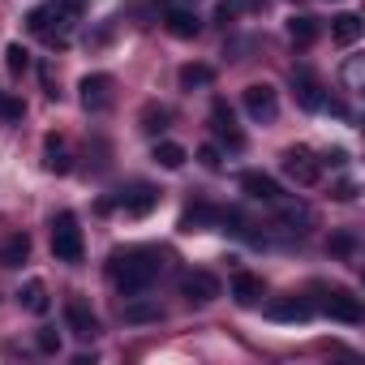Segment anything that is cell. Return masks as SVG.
Segmentation results:
<instances>
[{
    "label": "cell",
    "instance_id": "1",
    "mask_svg": "<svg viewBox=\"0 0 365 365\" xmlns=\"http://www.w3.org/2000/svg\"><path fill=\"white\" fill-rule=\"evenodd\" d=\"M163 271V254L142 245V250H116L112 254V279L120 297H142Z\"/></svg>",
    "mask_w": 365,
    "mask_h": 365
},
{
    "label": "cell",
    "instance_id": "2",
    "mask_svg": "<svg viewBox=\"0 0 365 365\" xmlns=\"http://www.w3.org/2000/svg\"><path fill=\"white\" fill-rule=\"evenodd\" d=\"M73 22H78V14H73L69 5H61V0H48V5H39V9H31V14H26L31 35H39V39H43V43H52V48H65V43H69Z\"/></svg>",
    "mask_w": 365,
    "mask_h": 365
},
{
    "label": "cell",
    "instance_id": "3",
    "mask_svg": "<svg viewBox=\"0 0 365 365\" xmlns=\"http://www.w3.org/2000/svg\"><path fill=\"white\" fill-rule=\"evenodd\" d=\"M82 228H78V215L73 211H61L52 220V254L56 262H82Z\"/></svg>",
    "mask_w": 365,
    "mask_h": 365
},
{
    "label": "cell",
    "instance_id": "4",
    "mask_svg": "<svg viewBox=\"0 0 365 365\" xmlns=\"http://www.w3.org/2000/svg\"><path fill=\"white\" fill-rule=\"evenodd\" d=\"M279 168H284L288 180H297V185H305V190L318 185V176H322V159H314V150H305V146H288Z\"/></svg>",
    "mask_w": 365,
    "mask_h": 365
},
{
    "label": "cell",
    "instance_id": "5",
    "mask_svg": "<svg viewBox=\"0 0 365 365\" xmlns=\"http://www.w3.org/2000/svg\"><path fill=\"white\" fill-rule=\"evenodd\" d=\"M322 292V301H318V309L327 314V318H335V322H348V327H356L361 318H365V309H361V301L348 292V288H318Z\"/></svg>",
    "mask_w": 365,
    "mask_h": 365
},
{
    "label": "cell",
    "instance_id": "6",
    "mask_svg": "<svg viewBox=\"0 0 365 365\" xmlns=\"http://www.w3.org/2000/svg\"><path fill=\"white\" fill-rule=\"evenodd\" d=\"M241 103H245V112H250L258 125H271V120L279 116V95H275L271 82H254V86H245Z\"/></svg>",
    "mask_w": 365,
    "mask_h": 365
},
{
    "label": "cell",
    "instance_id": "7",
    "mask_svg": "<svg viewBox=\"0 0 365 365\" xmlns=\"http://www.w3.org/2000/svg\"><path fill=\"white\" fill-rule=\"evenodd\" d=\"M220 292H224V284H220V275H211V271H190V275H180V297H185L190 305H211Z\"/></svg>",
    "mask_w": 365,
    "mask_h": 365
},
{
    "label": "cell",
    "instance_id": "8",
    "mask_svg": "<svg viewBox=\"0 0 365 365\" xmlns=\"http://www.w3.org/2000/svg\"><path fill=\"white\" fill-rule=\"evenodd\" d=\"M116 103V82L108 73H86L82 78V108L86 112H108Z\"/></svg>",
    "mask_w": 365,
    "mask_h": 365
},
{
    "label": "cell",
    "instance_id": "9",
    "mask_svg": "<svg viewBox=\"0 0 365 365\" xmlns=\"http://www.w3.org/2000/svg\"><path fill=\"white\" fill-rule=\"evenodd\" d=\"M211 129H215V138H220L228 150H241V146H245V133L237 129V116H232V108H228L224 99L211 103Z\"/></svg>",
    "mask_w": 365,
    "mask_h": 365
},
{
    "label": "cell",
    "instance_id": "10",
    "mask_svg": "<svg viewBox=\"0 0 365 365\" xmlns=\"http://www.w3.org/2000/svg\"><path fill=\"white\" fill-rule=\"evenodd\" d=\"M155 207H159V190L146 185V180H138V185H129V190L120 194V211L133 215V220H138V215H150Z\"/></svg>",
    "mask_w": 365,
    "mask_h": 365
},
{
    "label": "cell",
    "instance_id": "11",
    "mask_svg": "<svg viewBox=\"0 0 365 365\" xmlns=\"http://www.w3.org/2000/svg\"><path fill=\"white\" fill-rule=\"evenodd\" d=\"M65 327H69L73 339H95V335H99V318L91 314L86 301H69V305H65Z\"/></svg>",
    "mask_w": 365,
    "mask_h": 365
},
{
    "label": "cell",
    "instance_id": "12",
    "mask_svg": "<svg viewBox=\"0 0 365 365\" xmlns=\"http://www.w3.org/2000/svg\"><path fill=\"white\" fill-rule=\"evenodd\" d=\"M163 26H168V35H176V39H194V35L202 31L198 14L185 9V5H163Z\"/></svg>",
    "mask_w": 365,
    "mask_h": 365
},
{
    "label": "cell",
    "instance_id": "13",
    "mask_svg": "<svg viewBox=\"0 0 365 365\" xmlns=\"http://www.w3.org/2000/svg\"><path fill=\"white\" fill-rule=\"evenodd\" d=\"M292 91H297V103L301 108H309V112H318V108H327V95H322V82L309 73V69H292Z\"/></svg>",
    "mask_w": 365,
    "mask_h": 365
},
{
    "label": "cell",
    "instance_id": "14",
    "mask_svg": "<svg viewBox=\"0 0 365 365\" xmlns=\"http://www.w3.org/2000/svg\"><path fill=\"white\" fill-rule=\"evenodd\" d=\"M267 318L271 322H309L314 318V305L305 297H279V301L267 305Z\"/></svg>",
    "mask_w": 365,
    "mask_h": 365
},
{
    "label": "cell",
    "instance_id": "15",
    "mask_svg": "<svg viewBox=\"0 0 365 365\" xmlns=\"http://www.w3.org/2000/svg\"><path fill=\"white\" fill-rule=\"evenodd\" d=\"M241 190H245L254 202H267V207L284 202V190L275 185V180H271L267 172H245V176H241Z\"/></svg>",
    "mask_w": 365,
    "mask_h": 365
},
{
    "label": "cell",
    "instance_id": "16",
    "mask_svg": "<svg viewBox=\"0 0 365 365\" xmlns=\"http://www.w3.org/2000/svg\"><path fill=\"white\" fill-rule=\"evenodd\" d=\"M262 297H267V284H262V275H254V271H237V275H232V301H237V305L254 309Z\"/></svg>",
    "mask_w": 365,
    "mask_h": 365
},
{
    "label": "cell",
    "instance_id": "17",
    "mask_svg": "<svg viewBox=\"0 0 365 365\" xmlns=\"http://www.w3.org/2000/svg\"><path fill=\"white\" fill-rule=\"evenodd\" d=\"M18 301H22V309H31V314H48V309H52V297H48V284H43V279L22 284Z\"/></svg>",
    "mask_w": 365,
    "mask_h": 365
},
{
    "label": "cell",
    "instance_id": "18",
    "mask_svg": "<svg viewBox=\"0 0 365 365\" xmlns=\"http://www.w3.org/2000/svg\"><path fill=\"white\" fill-rule=\"evenodd\" d=\"M26 258H31V237H26V232H14L5 245H0V267L14 271V267H22Z\"/></svg>",
    "mask_w": 365,
    "mask_h": 365
},
{
    "label": "cell",
    "instance_id": "19",
    "mask_svg": "<svg viewBox=\"0 0 365 365\" xmlns=\"http://www.w3.org/2000/svg\"><path fill=\"white\" fill-rule=\"evenodd\" d=\"M220 220H224V211H215V207L198 202V207H190L185 215H180V232H202L207 224H220Z\"/></svg>",
    "mask_w": 365,
    "mask_h": 365
},
{
    "label": "cell",
    "instance_id": "20",
    "mask_svg": "<svg viewBox=\"0 0 365 365\" xmlns=\"http://www.w3.org/2000/svg\"><path fill=\"white\" fill-rule=\"evenodd\" d=\"M361 31H365V26H361V18H356V14H339V18H331V39H335V43H344V48H348V43H356V39H361Z\"/></svg>",
    "mask_w": 365,
    "mask_h": 365
},
{
    "label": "cell",
    "instance_id": "21",
    "mask_svg": "<svg viewBox=\"0 0 365 365\" xmlns=\"http://www.w3.org/2000/svg\"><path fill=\"white\" fill-rule=\"evenodd\" d=\"M120 314H125V322H159L163 318V305L159 301H129Z\"/></svg>",
    "mask_w": 365,
    "mask_h": 365
},
{
    "label": "cell",
    "instance_id": "22",
    "mask_svg": "<svg viewBox=\"0 0 365 365\" xmlns=\"http://www.w3.org/2000/svg\"><path fill=\"white\" fill-rule=\"evenodd\" d=\"M185 146H176V142H155V163L159 168H168V172H176V168H185Z\"/></svg>",
    "mask_w": 365,
    "mask_h": 365
},
{
    "label": "cell",
    "instance_id": "23",
    "mask_svg": "<svg viewBox=\"0 0 365 365\" xmlns=\"http://www.w3.org/2000/svg\"><path fill=\"white\" fill-rule=\"evenodd\" d=\"M288 35H292V43L309 48V43L318 39V18H292V22H288Z\"/></svg>",
    "mask_w": 365,
    "mask_h": 365
},
{
    "label": "cell",
    "instance_id": "24",
    "mask_svg": "<svg viewBox=\"0 0 365 365\" xmlns=\"http://www.w3.org/2000/svg\"><path fill=\"white\" fill-rule=\"evenodd\" d=\"M211 82H215V69H211V65H185V69H180V86H185V91L211 86Z\"/></svg>",
    "mask_w": 365,
    "mask_h": 365
},
{
    "label": "cell",
    "instance_id": "25",
    "mask_svg": "<svg viewBox=\"0 0 365 365\" xmlns=\"http://www.w3.org/2000/svg\"><path fill=\"white\" fill-rule=\"evenodd\" d=\"M168 120H172L168 108H159V103H146V108H142V129H146V133H163Z\"/></svg>",
    "mask_w": 365,
    "mask_h": 365
},
{
    "label": "cell",
    "instance_id": "26",
    "mask_svg": "<svg viewBox=\"0 0 365 365\" xmlns=\"http://www.w3.org/2000/svg\"><path fill=\"white\" fill-rule=\"evenodd\" d=\"M43 163H48V172H61V176L73 168V163H69V155H65V146H61L56 138H48V159H43Z\"/></svg>",
    "mask_w": 365,
    "mask_h": 365
},
{
    "label": "cell",
    "instance_id": "27",
    "mask_svg": "<svg viewBox=\"0 0 365 365\" xmlns=\"http://www.w3.org/2000/svg\"><path fill=\"white\" fill-rule=\"evenodd\" d=\"M5 65H9V73H26L31 69V52L22 43H9L5 48Z\"/></svg>",
    "mask_w": 365,
    "mask_h": 365
},
{
    "label": "cell",
    "instance_id": "28",
    "mask_svg": "<svg viewBox=\"0 0 365 365\" xmlns=\"http://www.w3.org/2000/svg\"><path fill=\"white\" fill-rule=\"evenodd\" d=\"M35 344H39V352H61V335H56V331H48V327L35 335Z\"/></svg>",
    "mask_w": 365,
    "mask_h": 365
},
{
    "label": "cell",
    "instance_id": "29",
    "mask_svg": "<svg viewBox=\"0 0 365 365\" xmlns=\"http://www.w3.org/2000/svg\"><path fill=\"white\" fill-rule=\"evenodd\" d=\"M0 116H5V120H22V103L9 99L5 91H0Z\"/></svg>",
    "mask_w": 365,
    "mask_h": 365
},
{
    "label": "cell",
    "instance_id": "30",
    "mask_svg": "<svg viewBox=\"0 0 365 365\" xmlns=\"http://www.w3.org/2000/svg\"><path fill=\"white\" fill-rule=\"evenodd\" d=\"M352 250H356V237H352V232L331 237V254H352Z\"/></svg>",
    "mask_w": 365,
    "mask_h": 365
},
{
    "label": "cell",
    "instance_id": "31",
    "mask_svg": "<svg viewBox=\"0 0 365 365\" xmlns=\"http://www.w3.org/2000/svg\"><path fill=\"white\" fill-rule=\"evenodd\" d=\"M237 9H241V0H224V5L215 9V18H220V26H228V22L237 18Z\"/></svg>",
    "mask_w": 365,
    "mask_h": 365
},
{
    "label": "cell",
    "instance_id": "32",
    "mask_svg": "<svg viewBox=\"0 0 365 365\" xmlns=\"http://www.w3.org/2000/svg\"><path fill=\"white\" fill-rule=\"evenodd\" d=\"M344 82H348V91H356V86H361V61H352V65L344 69Z\"/></svg>",
    "mask_w": 365,
    "mask_h": 365
},
{
    "label": "cell",
    "instance_id": "33",
    "mask_svg": "<svg viewBox=\"0 0 365 365\" xmlns=\"http://www.w3.org/2000/svg\"><path fill=\"white\" fill-rule=\"evenodd\" d=\"M335 198H339V202H352V198H356V185H352V180H344V185H335Z\"/></svg>",
    "mask_w": 365,
    "mask_h": 365
},
{
    "label": "cell",
    "instance_id": "34",
    "mask_svg": "<svg viewBox=\"0 0 365 365\" xmlns=\"http://www.w3.org/2000/svg\"><path fill=\"white\" fill-rule=\"evenodd\" d=\"M198 159H202L207 168H220V150H215V146H202V150H198Z\"/></svg>",
    "mask_w": 365,
    "mask_h": 365
},
{
    "label": "cell",
    "instance_id": "35",
    "mask_svg": "<svg viewBox=\"0 0 365 365\" xmlns=\"http://www.w3.org/2000/svg\"><path fill=\"white\" fill-rule=\"evenodd\" d=\"M322 163H331V168H344V163H348V155H344V150H331Z\"/></svg>",
    "mask_w": 365,
    "mask_h": 365
},
{
    "label": "cell",
    "instance_id": "36",
    "mask_svg": "<svg viewBox=\"0 0 365 365\" xmlns=\"http://www.w3.org/2000/svg\"><path fill=\"white\" fill-rule=\"evenodd\" d=\"M61 5H69V9H73V14L82 18V9H86V0H61Z\"/></svg>",
    "mask_w": 365,
    "mask_h": 365
}]
</instances>
